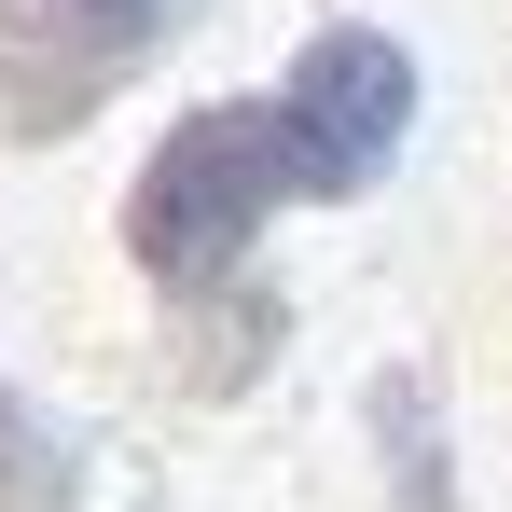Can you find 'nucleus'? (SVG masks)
<instances>
[{
	"label": "nucleus",
	"mask_w": 512,
	"mask_h": 512,
	"mask_svg": "<svg viewBox=\"0 0 512 512\" xmlns=\"http://www.w3.org/2000/svg\"><path fill=\"white\" fill-rule=\"evenodd\" d=\"M277 194H291L277 111H194V125H167V153L125 194V250L153 263V277H222V263L263 236Z\"/></svg>",
	"instance_id": "nucleus-1"
},
{
	"label": "nucleus",
	"mask_w": 512,
	"mask_h": 512,
	"mask_svg": "<svg viewBox=\"0 0 512 512\" xmlns=\"http://www.w3.org/2000/svg\"><path fill=\"white\" fill-rule=\"evenodd\" d=\"M153 14L167 0H14V42H84V70H111L153 42Z\"/></svg>",
	"instance_id": "nucleus-3"
},
{
	"label": "nucleus",
	"mask_w": 512,
	"mask_h": 512,
	"mask_svg": "<svg viewBox=\"0 0 512 512\" xmlns=\"http://www.w3.org/2000/svg\"><path fill=\"white\" fill-rule=\"evenodd\" d=\"M402 125H416V56L388 28H319L277 84V167L291 194H374Z\"/></svg>",
	"instance_id": "nucleus-2"
}]
</instances>
